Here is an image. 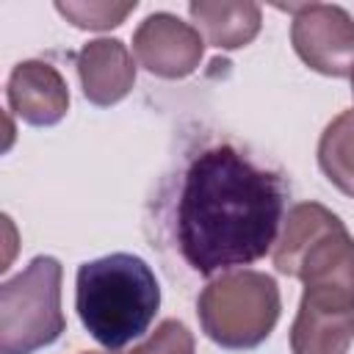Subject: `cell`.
Instances as JSON below:
<instances>
[{"label":"cell","mask_w":354,"mask_h":354,"mask_svg":"<svg viewBox=\"0 0 354 354\" xmlns=\"http://www.w3.org/2000/svg\"><path fill=\"white\" fill-rule=\"evenodd\" d=\"M8 108L33 127L58 124L69 111V88L64 75L47 61H19L6 83Z\"/></svg>","instance_id":"8"},{"label":"cell","mask_w":354,"mask_h":354,"mask_svg":"<svg viewBox=\"0 0 354 354\" xmlns=\"http://www.w3.org/2000/svg\"><path fill=\"white\" fill-rule=\"evenodd\" d=\"M80 354H102V351H80ZM111 354V351H108Z\"/></svg>","instance_id":"15"},{"label":"cell","mask_w":354,"mask_h":354,"mask_svg":"<svg viewBox=\"0 0 354 354\" xmlns=\"http://www.w3.org/2000/svg\"><path fill=\"white\" fill-rule=\"evenodd\" d=\"M351 94H354V75H351Z\"/></svg>","instance_id":"16"},{"label":"cell","mask_w":354,"mask_h":354,"mask_svg":"<svg viewBox=\"0 0 354 354\" xmlns=\"http://www.w3.org/2000/svg\"><path fill=\"white\" fill-rule=\"evenodd\" d=\"M194 28L218 50H238L260 33V6L249 0H196L188 6Z\"/></svg>","instance_id":"11"},{"label":"cell","mask_w":354,"mask_h":354,"mask_svg":"<svg viewBox=\"0 0 354 354\" xmlns=\"http://www.w3.org/2000/svg\"><path fill=\"white\" fill-rule=\"evenodd\" d=\"M130 354H194V335L183 321L166 318Z\"/></svg>","instance_id":"14"},{"label":"cell","mask_w":354,"mask_h":354,"mask_svg":"<svg viewBox=\"0 0 354 354\" xmlns=\"http://www.w3.org/2000/svg\"><path fill=\"white\" fill-rule=\"evenodd\" d=\"M136 0L130 3H108V0H88V3H75V0H66V3H55V11L61 17H66V22H72L75 28H83V30H108V28H116L127 19V14L136 11Z\"/></svg>","instance_id":"13"},{"label":"cell","mask_w":354,"mask_h":354,"mask_svg":"<svg viewBox=\"0 0 354 354\" xmlns=\"http://www.w3.org/2000/svg\"><path fill=\"white\" fill-rule=\"evenodd\" d=\"M274 266L304 285L301 299L354 307V238L329 207L299 202L288 210Z\"/></svg>","instance_id":"3"},{"label":"cell","mask_w":354,"mask_h":354,"mask_svg":"<svg viewBox=\"0 0 354 354\" xmlns=\"http://www.w3.org/2000/svg\"><path fill=\"white\" fill-rule=\"evenodd\" d=\"M133 53L138 64L158 77L180 80L196 72L205 39L202 33L169 11L149 14L133 33Z\"/></svg>","instance_id":"7"},{"label":"cell","mask_w":354,"mask_h":354,"mask_svg":"<svg viewBox=\"0 0 354 354\" xmlns=\"http://www.w3.org/2000/svg\"><path fill=\"white\" fill-rule=\"evenodd\" d=\"M75 66L83 97L100 108L122 102L136 83L133 53L119 39H94L83 44L75 55Z\"/></svg>","instance_id":"9"},{"label":"cell","mask_w":354,"mask_h":354,"mask_svg":"<svg viewBox=\"0 0 354 354\" xmlns=\"http://www.w3.org/2000/svg\"><path fill=\"white\" fill-rule=\"evenodd\" d=\"M354 343V307L299 301V313L290 326L293 354H348Z\"/></svg>","instance_id":"10"},{"label":"cell","mask_w":354,"mask_h":354,"mask_svg":"<svg viewBox=\"0 0 354 354\" xmlns=\"http://www.w3.org/2000/svg\"><path fill=\"white\" fill-rule=\"evenodd\" d=\"M293 14L290 41L296 55L318 75H354V19L346 8L332 3L279 6Z\"/></svg>","instance_id":"6"},{"label":"cell","mask_w":354,"mask_h":354,"mask_svg":"<svg viewBox=\"0 0 354 354\" xmlns=\"http://www.w3.org/2000/svg\"><path fill=\"white\" fill-rule=\"evenodd\" d=\"M61 277V263L39 254L0 285V354H33L64 335Z\"/></svg>","instance_id":"5"},{"label":"cell","mask_w":354,"mask_h":354,"mask_svg":"<svg viewBox=\"0 0 354 354\" xmlns=\"http://www.w3.org/2000/svg\"><path fill=\"white\" fill-rule=\"evenodd\" d=\"M160 307V285L147 260L113 252L77 268L75 310L86 332L108 351L141 337Z\"/></svg>","instance_id":"2"},{"label":"cell","mask_w":354,"mask_h":354,"mask_svg":"<svg viewBox=\"0 0 354 354\" xmlns=\"http://www.w3.org/2000/svg\"><path fill=\"white\" fill-rule=\"evenodd\" d=\"M318 166L340 194L354 199V108L343 111L324 127Z\"/></svg>","instance_id":"12"},{"label":"cell","mask_w":354,"mask_h":354,"mask_svg":"<svg viewBox=\"0 0 354 354\" xmlns=\"http://www.w3.org/2000/svg\"><path fill=\"white\" fill-rule=\"evenodd\" d=\"M282 310L274 277L252 268H235L210 279L199 299L196 315L202 332L221 348H254L277 326Z\"/></svg>","instance_id":"4"},{"label":"cell","mask_w":354,"mask_h":354,"mask_svg":"<svg viewBox=\"0 0 354 354\" xmlns=\"http://www.w3.org/2000/svg\"><path fill=\"white\" fill-rule=\"evenodd\" d=\"M288 183L232 144L199 149L177 188L174 243L202 277L266 257L282 232Z\"/></svg>","instance_id":"1"}]
</instances>
